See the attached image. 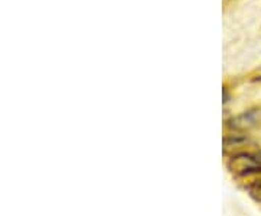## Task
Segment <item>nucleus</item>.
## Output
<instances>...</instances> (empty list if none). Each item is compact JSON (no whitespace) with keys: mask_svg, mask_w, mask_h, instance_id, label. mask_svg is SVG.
Here are the masks:
<instances>
[]
</instances>
